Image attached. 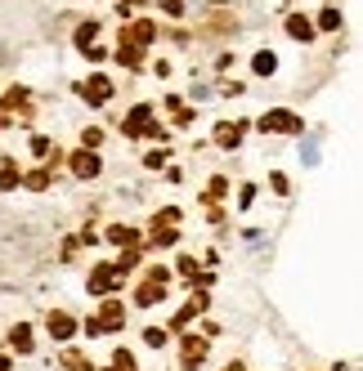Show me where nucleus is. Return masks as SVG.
Returning a JSON list of instances; mask_svg holds the SVG:
<instances>
[{"instance_id": "obj_10", "label": "nucleus", "mask_w": 363, "mask_h": 371, "mask_svg": "<svg viewBox=\"0 0 363 371\" xmlns=\"http://www.w3.org/2000/svg\"><path fill=\"white\" fill-rule=\"evenodd\" d=\"M45 327H50V336H54L58 344H63V340H72V336H77V318H72V313H63V308H54V313H50V318H45Z\"/></svg>"}, {"instance_id": "obj_21", "label": "nucleus", "mask_w": 363, "mask_h": 371, "mask_svg": "<svg viewBox=\"0 0 363 371\" xmlns=\"http://www.w3.org/2000/svg\"><path fill=\"white\" fill-rule=\"evenodd\" d=\"M251 67H256V72H260V77H269V72L278 67V54H274V49H260V54H256V58H251Z\"/></svg>"}, {"instance_id": "obj_1", "label": "nucleus", "mask_w": 363, "mask_h": 371, "mask_svg": "<svg viewBox=\"0 0 363 371\" xmlns=\"http://www.w3.org/2000/svg\"><path fill=\"white\" fill-rule=\"evenodd\" d=\"M121 327H126V304L121 300H108L99 318H86V336H103V331H121Z\"/></svg>"}, {"instance_id": "obj_8", "label": "nucleus", "mask_w": 363, "mask_h": 371, "mask_svg": "<svg viewBox=\"0 0 363 371\" xmlns=\"http://www.w3.org/2000/svg\"><path fill=\"white\" fill-rule=\"evenodd\" d=\"M121 282H126V278H121L113 264H99V268L90 273V295H108V291H117Z\"/></svg>"}, {"instance_id": "obj_23", "label": "nucleus", "mask_w": 363, "mask_h": 371, "mask_svg": "<svg viewBox=\"0 0 363 371\" xmlns=\"http://www.w3.org/2000/svg\"><path fill=\"white\" fill-rule=\"evenodd\" d=\"M224 193H229V179H224V175H215V179L207 183V197H202V202H220Z\"/></svg>"}, {"instance_id": "obj_16", "label": "nucleus", "mask_w": 363, "mask_h": 371, "mask_svg": "<svg viewBox=\"0 0 363 371\" xmlns=\"http://www.w3.org/2000/svg\"><path fill=\"white\" fill-rule=\"evenodd\" d=\"M287 36H296V41H314V22L305 14H292V18H287Z\"/></svg>"}, {"instance_id": "obj_22", "label": "nucleus", "mask_w": 363, "mask_h": 371, "mask_svg": "<svg viewBox=\"0 0 363 371\" xmlns=\"http://www.w3.org/2000/svg\"><path fill=\"white\" fill-rule=\"evenodd\" d=\"M94 36H99V22H81V27H77V45H81V49H90V45H94Z\"/></svg>"}, {"instance_id": "obj_7", "label": "nucleus", "mask_w": 363, "mask_h": 371, "mask_svg": "<svg viewBox=\"0 0 363 371\" xmlns=\"http://www.w3.org/2000/svg\"><path fill=\"white\" fill-rule=\"evenodd\" d=\"M81 98H86V103H94V108H103L108 98H113V81H108L103 72H94V77L81 85Z\"/></svg>"}, {"instance_id": "obj_33", "label": "nucleus", "mask_w": 363, "mask_h": 371, "mask_svg": "<svg viewBox=\"0 0 363 371\" xmlns=\"http://www.w3.org/2000/svg\"><path fill=\"white\" fill-rule=\"evenodd\" d=\"M126 5H144V0H126Z\"/></svg>"}, {"instance_id": "obj_25", "label": "nucleus", "mask_w": 363, "mask_h": 371, "mask_svg": "<svg viewBox=\"0 0 363 371\" xmlns=\"http://www.w3.org/2000/svg\"><path fill=\"white\" fill-rule=\"evenodd\" d=\"M135 264H139V251H121V259H117L113 268H117L121 278H126V273H130V268H135Z\"/></svg>"}, {"instance_id": "obj_11", "label": "nucleus", "mask_w": 363, "mask_h": 371, "mask_svg": "<svg viewBox=\"0 0 363 371\" xmlns=\"http://www.w3.org/2000/svg\"><path fill=\"white\" fill-rule=\"evenodd\" d=\"M247 130H251L247 121H220V126H215V143H220V148H238Z\"/></svg>"}, {"instance_id": "obj_31", "label": "nucleus", "mask_w": 363, "mask_h": 371, "mask_svg": "<svg viewBox=\"0 0 363 371\" xmlns=\"http://www.w3.org/2000/svg\"><path fill=\"white\" fill-rule=\"evenodd\" d=\"M162 9H166V14H171V18H179V14H184V0H166Z\"/></svg>"}, {"instance_id": "obj_5", "label": "nucleus", "mask_w": 363, "mask_h": 371, "mask_svg": "<svg viewBox=\"0 0 363 371\" xmlns=\"http://www.w3.org/2000/svg\"><path fill=\"white\" fill-rule=\"evenodd\" d=\"M68 166H72V175H77V179H94V175L103 170L99 152H86V148H77V152L68 157Z\"/></svg>"}, {"instance_id": "obj_17", "label": "nucleus", "mask_w": 363, "mask_h": 371, "mask_svg": "<svg viewBox=\"0 0 363 371\" xmlns=\"http://www.w3.org/2000/svg\"><path fill=\"white\" fill-rule=\"evenodd\" d=\"M18 183H23V170L14 162H0V193H14Z\"/></svg>"}, {"instance_id": "obj_12", "label": "nucleus", "mask_w": 363, "mask_h": 371, "mask_svg": "<svg viewBox=\"0 0 363 371\" xmlns=\"http://www.w3.org/2000/svg\"><path fill=\"white\" fill-rule=\"evenodd\" d=\"M103 242H113V246H121V251H139V233L135 228H130V224H113V228H108V237Z\"/></svg>"}, {"instance_id": "obj_2", "label": "nucleus", "mask_w": 363, "mask_h": 371, "mask_svg": "<svg viewBox=\"0 0 363 371\" xmlns=\"http://www.w3.org/2000/svg\"><path fill=\"white\" fill-rule=\"evenodd\" d=\"M260 130L265 134H300V130H305V121H300L296 112H287V108H269V112L260 117Z\"/></svg>"}, {"instance_id": "obj_24", "label": "nucleus", "mask_w": 363, "mask_h": 371, "mask_svg": "<svg viewBox=\"0 0 363 371\" xmlns=\"http://www.w3.org/2000/svg\"><path fill=\"white\" fill-rule=\"evenodd\" d=\"M314 27H323V32H341V14H336V9H323Z\"/></svg>"}, {"instance_id": "obj_19", "label": "nucleus", "mask_w": 363, "mask_h": 371, "mask_svg": "<svg viewBox=\"0 0 363 371\" xmlns=\"http://www.w3.org/2000/svg\"><path fill=\"white\" fill-rule=\"evenodd\" d=\"M117 63H121V67H139V63H144V49H135V45H117Z\"/></svg>"}, {"instance_id": "obj_26", "label": "nucleus", "mask_w": 363, "mask_h": 371, "mask_svg": "<svg viewBox=\"0 0 363 371\" xmlns=\"http://www.w3.org/2000/svg\"><path fill=\"white\" fill-rule=\"evenodd\" d=\"M99 143H103V130H94V126H90V130H81V148H86V152H94Z\"/></svg>"}, {"instance_id": "obj_15", "label": "nucleus", "mask_w": 363, "mask_h": 371, "mask_svg": "<svg viewBox=\"0 0 363 371\" xmlns=\"http://www.w3.org/2000/svg\"><path fill=\"white\" fill-rule=\"evenodd\" d=\"M179 242V228L175 224H157L153 219V237H148V246H175Z\"/></svg>"}, {"instance_id": "obj_14", "label": "nucleus", "mask_w": 363, "mask_h": 371, "mask_svg": "<svg viewBox=\"0 0 363 371\" xmlns=\"http://www.w3.org/2000/svg\"><path fill=\"white\" fill-rule=\"evenodd\" d=\"M9 349H14V353H32V349H36V344H32V327H27V323H18L14 331H9Z\"/></svg>"}, {"instance_id": "obj_3", "label": "nucleus", "mask_w": 363, "mask_h": 371, "mask_svg": "<svg viewBox=\"0 0 363 371\" xmlns=\"http://www.w3.org/2000/svg\"><path fill=\"white\" fill-rule=\"evenodd\" d=\"M207 349H211L207 336H184V340H179V367H184V371H198L202 363H207Z\"/></svg>"}, {"instance_id": "obj_32", "label": "nucleus", "mask_w": 363, "mask_h": 371, "mask_svg": "<svg viewBox=\"0 0 363 371\" xmlns=\"http://www.w3.org/2000/svg\"><path fill=\"white\" fill-rule=\"evenodd\" d=\"M224 371H242V363H229V367H224Z\"/></svg>"}, {"instance_id": "obj_9", "label": "nucleus", "mask_w": 363, "mask_h": 371, "mask_svg": "<svg viewBox=\"0 0 363 371\" xmlns=\"http://www.w3.org/2000/svg\"><path fill=\"white\" fill-rule=\"evenodd\" d=\"M166 287H171V278H153L148 273V282L135 291V304H144V308H148V304H162L166 300Z\"/></svg>"}, {"instance_id": "obj_6", "label": "nucleus", "mask_w": 363, "mask_h": 371, "mask_svg": "<svg viewBox=\"0 0 363 371\" xmlns=\"http://www.w3.org/2000/svg\"><path fill=\"white\" fill-rule=\"evenodd\" d=\"M121 130H126L130 139H139V134H148V130H153V103H139V108H130V117L121 121Z\"/></svg>"}, {"instance_id": "obj_27", "label": "nucleus", "mask_w": 363, "mask_h": 371, "mask_svg": "<svg viewBox=\"0 0 363 371\" xmlns=\"http://www.w3.org/2000/svg\"><path fill=\"white\" fill-rule=\"evenodd\" d=\"M144 344H153V349H162V344H166V327H148V331H144Z\"/></svg>"}, {"instance_id": "obj_13", "label": "nucleus", "mask_w": 363, "mask_h": 371, "mask_svg": "<svg viewBox=\"0 0 363 371\" xmlns=\"http://www.w3.org/2000/svg\"><path fill=\"white\" fill-rule=\"evenodd\" d=\"M207 304H211V300H207V291H193V300L175 313V327H184V323H193L198 313H207Z\"/></svg>"}, {"instance_id": "obj_29", "label": "nucleus", "mask_w": 363, "mask_h": 371, "mask_svg": "<svg viewBox=\"0 0 363 371\" xmlns=\"http://www.w3.org/2000/svg\"><path fill=\"white\" fill-rule=\"evenodd\" d=\"M32 152L36 157H50V139H45V134H36V139H32Z\"/></svg>"}, {"instance_id": "obj_4", "label": "nucleus", "mask_w": 363, "mask_h": 371, "mask_svg": "<svg viewBox=\"0 0 363 371\" xmlns=\"http://www.w3.org/2000/svg\"><path fill=\"white\" fill-rule=\"evenodd\" d=\"M153 41H157V22H148V18H135V22H126V27H121V45L144 49V45H153Z\"/></svg>"}, {"instance_id": "obj_28", "label": "nucleus", "mask_w": 363, "mask_h": 371, "mask_svg": "<svg viewBox=\"0 0 363 371\" xmlns=\"http://www.w3.org/2000/svg\"><path fill=\"white\" fill-rule=\"evenodd\" d=\"M153 219H157V224H179V210H175V206H166V210H157Z\"/></svg>"}, {"instance_id": "obj_20", "label": "nucleus", "mask_w": 363, "mask_h": 371, "mask_svg": "<svg viewBox=\"0 0 363 371\" xmlns=\"http://www.w3.org/2000/svg\"><path fill=\"white\" fill-rule=\"evenodd\" d=\"M63 367H68V371H94V363H90L81 349H68V353H63Z\"/></svg>"}, {"instance_id": "obj_18", "label": "nucleus", "mask_w": 363, "mask_h": 371, "mask_svg": "<svg viewBox=\"0 0 363 371\" xmlns=\"http://www.w3.org/2000/svg\"><path fill=\"white\" fill-rule=\"evenodd\" d=\"M23 188H32V193H45V188H50V170H27V175H23Z\"/></svg>"}, {"instance_id": "obj_30", "label": "nucleus", "mask_w": 363, "mask_h": 371, "mask_svg": "<svg viewBox=\"0 0 363 371\" xmlns=\"http://www.w3.org/2000/svg\"><path fill=\"white\" fill-rule=\"evenodd\" d=\"M162 162H166V152H148V157H144V166H148V170H162Z\"/></svg>"}]
</instances>
